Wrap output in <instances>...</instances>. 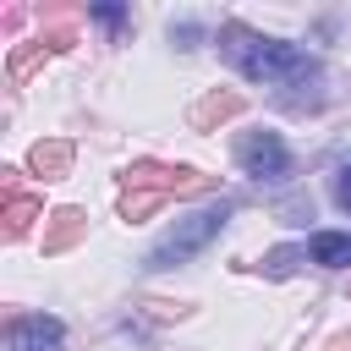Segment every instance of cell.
I'll return each instance as SVG.
<instances>
[{"mask_svg":"<svg viewBox=\"0 0 351 351\" xmlns=\"http://www.w3.org/2000/svg\"><path fill=\"white\" fill-rule=\"evenodd\" d=\"M219 55L247 82H263V88H307V82H318V55H307V49H296L285 38H263L247 22H225L219 27Z\"/></svg>","mask_w":351,"mask_h":351,"instance_id":"obj_1","label":"cell"},{"mask_svg":"<svg viewBox=\"0 0 351 351\" xmlns=\"http://www.w3.org/2000/svg\"><path fill=\"white\" fill-rule=\"evenodd\" d=\"M197 170L186 165H132L126 170V192H121V214L126 219H148L159 203L181 197V192H197Z\"/></svg>","mask_w":351,"mask_h":351,"instance_id":"obj_2","label":"cell"},{"mask_svg":"<svg viewBox=\"0 0 351 351\" xmlns=\"http://www.w3.org/2000/svg\"><path fill=\"white\" fill-rule=\"evenodd\" d=\"M225 219H230V203H208V208H197V214H186V219H176L159 241H154V252L143 258V269H176V263H186V258H197L219 230H225Z\"/></svg>","mask_w":351,"mask_h":351,"instance_id":"obj_3","label":"cell"},{"mask_svg":"<svg viewBox=\"0 0 351 351\" xmlns=\"http://www.w3.org/2000/svg\"><path fill=\"white\" fill-rule=\"evenodd\" d=\"M236 165L252 176V181H285L291 176V148L280 132L258 126V132H241L236 137Z\"/></svg>","mask_w":351,"mask_h":351,"instance_id":"obj_4","label":"cell"},{"mask_svg":"<svg viewBox=\"0 0 351 351\" xmlns=\"http://www.w3.org/2000/svg\"><path fill=\"white\" fill-rule=\"evenodd\" d=\"M60 340H66V329L49 313H27L5 329V351H60Z\"/></svg>","mask_w":351,"mask_h":351,"instance_id":"obj_5","label":"cell"},{"mask_svg":"<svg viewBox=\"0 0 351 351\" xmlns=\"http://www.w3.org/2000/svg\"><path fill=\"white\" fill-rule=\"evenodd\" d=\"M307 258L318 269H351V230H313L307 236Z\"/></svg>","mask_w":351,"mask_h":351,"instance_id":"obj_6","label":"cell"},{"mask_svg":"<svg viewBox=\"0 0 351 351\" xmlns=\"http://www.w3.org/2000/svg\"><path fill=\"white\" fill-rule=\"evenodd\" d=\"M38 208H44V203H38L33 192H22V186H16V170H5V230H11V236H22V230L38 219Z\"/></svg>","mask_w":351,"mask_h":351,"instance_id":"obj_7","label":"cell"},{"mask_svg":"<svg viewBox=\"0 0 351 351\" xmlns=\"http://www.w3.org/2000/svg\"><path fill=\"white\" fill-rule=\"evenodd\" d=\"M82 230H88V219H82L77 208H60V214H55V225L44 230V252H66Z\"/></svg>","mask_w":351,"mask_h":351,"instance_id":"obj_8","label":"cell"},{"mask_svg":"<svg viewBox=\"0 0 351 351\" xmlns=\"http://www.w3.org/2000/svg\"><path fill=\"white\" fill-rule=\"evenodd\" d=\"M66 165H71V143H38V148H33V170H38L44 181L60 176Z\"/></svg>","mask_w":351,"mask_h":351,"instance_id":"obj_9","label":"cell"},{"mask_svg":"<svg viewBox=\"0 0 351 351\" xmlns=\"http://www.w3.org/2000/svg\"><path fill=\"white\" fill-rule=\"evenodd\" d=\"M296 263H307V241H296V247H274V252H263V274H274V280H285Z\"/></svg>","mask_w":351,"mask_h":351,"instance_id":"obj_10","label":"cell"},{"mask_svg":"<svg viewBox=\"0 0 351 351\" xmlns=\"http://www.w3.org/2000/svg\"><path fill=\"white\" fill-rule=\"evenodd\" d=\"M236 110H241V99H203L197 121H214V115H236Z\"/></svg>","mask_w":351,"mask_h":351,"instance_id":"obj_11","label":"cell"},{"mask_svg":"<svg viewBox=\"0 0 351 351\" xmlns=\"http://www.w3.org/2000/svg\"><path fill=\"white\" fill-rule=\"evenodd\" d=\"M335 203H340V208L351 214V165H346V170L335 176Z\"/></svg>","mask_w":351,"mask_h":351,"instance_id":"obj_12","label":"cell"},{"mask_svg":"<svg viewBox=\"0 0 351 351\" xmlns=\"http://www.w3.org/2000/svg\"><path fill=\"white\" fill-rule=\"evenodd\" d=\"M93 22H104V27H121V22H126V11H121V5H93Z\"/></svg>","mask_w":351,"mask_h":351,"instance_id":"obj_13","label":"cell"}]
</instances>
